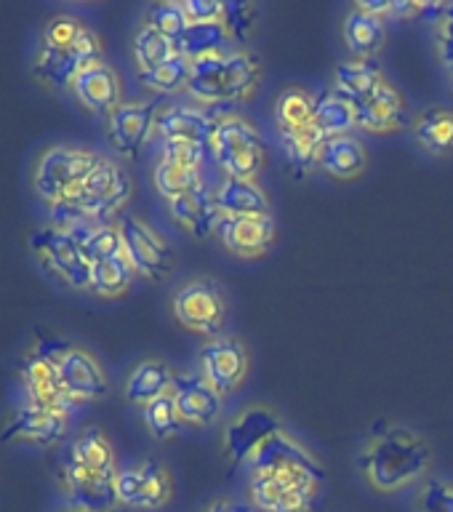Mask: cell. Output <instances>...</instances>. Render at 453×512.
<instances>
[{
    "instance_id": "obj_32",
    "label": "cell",
    "mask_w": 453,
    "mask_h": 512,
    "mask_svg": "<svg viewBox=\"0 0 453 512\" xmlns=\"http://www.w3.org/2000/svg\"><path fill=\"white\" fill-rule=\"evenodd\" d=\"M275 126L280 134H302L315 128V94L307 88H286L275 99Z\"/></svg>"
},
{
    "instance_id": "obj_27",
    "label": "cell",
    "mask_w": 453,
    "mask_h": 512,
    "mask_svg": "<svg viewBox=\"0 0 453 512\" xmlns=\"http://www.w3.org/2000/svg\"><path fill=\"white\" fill-rule=\"evenodd\" d=\"M342 40L344 48L350 51V59H376V54L387 43V22H382L379 16L368 14L355 3L344 14Z\"/></svg>"
},
{
    "instance_id": "obj_48",
    "label": "cell",
    "mask_w": 453,
    "mask_h": 512,
    "mask_svg": "<svg viewBox=\"0 0 453 512\" xmlns=\"http://www.w3.org/2000/svg\"><path fill=\"white\" fill-rule=\"evenodd\" d=\"M224 8L222 0H184L182 11L187 24H222Z\"/></svg>"
},
{
    "instance_id": "obj_18",
    "label": "cell",
    "mask_w": 453,
    "mask_h": 512,
    "mask_svg": "<svg viewBox=\"0 0 453 512\" xmlns=\"http://www.w3.org/2000/svg\"><path fill=\"white\" fill-rule=\"evenodd\" d=\"M358 115V128L366 134H398L408 123V104L406 96L400 94V88L392 80L384 78L379 86L355 104Z\"/></svg>"
},
{
    "instance_id": "obj_30",
    "label": "cell",
    "mask_w": 453,
    "mask_h": 512,
    "mask_svg": "<svg viewBox=\"0 0 453 512\" xmlns=\"http://www.w3.org/2000/svg\"><path fill=\"white\" fill-rule=\"evenodd\" d=\"M382 80L384 72L376 64V59H344V62L334 67V86L331 88H334L336 94H342L344 99H350L352 104H358Z\"/></svg>"
},
{
    "instance_id": "obj_44",
    "label": "cell",
    "mask_w": 453,
    "mask_h": 512,
    "mask_svg": "<svg viewBox=\"0 0 453 512\" xmlns=\"http://www.w3.org/2000/svg\"><path fill=\"white\" fill-rule=\"evenodd\" d=\"M416 512H453V480H424L416 491Z\"/></svg>"
},
{
    "instance_id": "obj_29",
    "label": "cell",
    "mask_w": 453,
    "mask_h": 512,
    "mask_svg": "<svg viewBox=\"0 0 453 512\" xmlns=\"http://www.w3.org/2000/svg\"><path fill=\"white\" fill-rule=\"evenodd\" d=\"M414 142L430 155H448L453 152V110L451 107H427L416 112L411 120Z\"/></svg>"
},
{
    "instance_id": "obj_31",
    "label": "cell",
    "mask_w": 453,
    "mask_h": 512,
    "mask_svg": "<svg viewBox=\"0 0 453 512\" xmlns=\"http://www.w3.org/2000/svg\"><path fill=\"white\" fill-rule=\"evenodd\" d=\"M64 459L91 472H118L115 448L99 427H86L80 432L78 438L72 440V446L64 451Z\"/></svg>"
},
{
    "instance_id": "obj_23",
    "label": "cell",
    "mask_w": 453,
    "mask_h": 512,
    "mask_svg": "<svg viewBox=\"0 0 453 512\" xmlns=\"http://www.w3.org/2000/svg\"><path fill=\"white\" fill-rule=\"evenodd\" d=\"M64 435H67V414H62V411H48V408H35L27 403L6 424L0 440L3 443L27 440V443H38V446L48 448L62 443Z\"/></svg>"
},
{
    "instance_id": "obj_8",
    "label": "cell",
    "mask_w": 453,
    "mask_h": 512,
    "mask_svg": "<svg viewBox=\"0 0 453 512\" xmlns=\"http://www.w3.org/2000/svg\"><path fill=\"white\" fill-rule=\"evenodd\" d=\"M118 227L123 238V254L139 278L163 280L174 272V246L158 230H152L150 224L134 214L120 216Z\"/></svg>"
},
{
    "instance_id": "obj_11",
    "label": "cell",
    "mask_w": 453,
    "mask_h": 512,
    "mask_svg": "<svg viewBox=\"0 0 453 512\" xmlns=\"http://www.w3.org/2000/svg\"><path fill=\"white\" fill-rule=\"evenodd\" d=\"M115 488H118V502L123 507L160 510L174 496V478H171V472L163 462L144 459V462L131 464L126 470H118Z\"/></svg>"
},
{
    "instance_id": "obj_40",
    "label": "cell",
    "mask_w": 453,
    "mask_h": 512,
    "mask_svg": "<svg viewBox=\"0 0 453 512\" xmlns=\"http://www.w3.org/2000/svg\"><path fill=\"white\" fill-rule=\"evenodd\" d=\"M142 416L144 427H147V432H150L155 440H171L176 432L184 427L179 414H176L171 390H168L166 395H160V398L152 400V403H147V406L142 408Z\"/></svg>"
},
{
    "instance_id": "obj_28",
    "label": "cell",
    "mask_w": 453,
    "mask_h": 512,
    "mask_svg": "<svg viewBox=\"0 0 453 512\" xmlns=\"http://www.w3.org/2000/svg\"><path fill=\"white\" fill-rule=\"evenodd\" d=\"M174 374L166 360L160 358H144L142 363H136V368L126 379V400L131 406L144 408L160 395H166L171 390Z\"/></svg>"
},
{
    "instance_id": "obj_37",
    "label": "cell",
    "mask_w": 453,
    "mask_h": 512,
    "mask_svg": "<svg viewBox=\"0 0 453 512\" xmlns=\"http://www.w3.org/2000/svg\"><path fill=\"white\" fill-rule=\"evenodd\" d=\"M134 62L139 67V72H147V70H155L160 64H166L168 59H174L179 51H176V43L166 35H160L158 30H152L150 24H144L136 30L134 35Z\"/></svg>"
},
{
    "instance_id": "obj_17",
    "label": "cell",
    "mask_w": 453,
    "mask_h": 512,
    "mask_svg": "<svg viewBox=\"0 0 453 512\" xmlns=\"http://www.w3.org/2000/svg\"><path fill=\"white\" fill-rule=\"evenodd\" d=\"M222 246L238 259H262L272 251L278 227L272 214L264 216H222L216 230Z\"/></svg>"
},
{
    "instance_id": "obj_5",
    "label": "cell",
    "mask_w": 453,
    "mask_h": 512,
    "mask_svg": "<svg viewBox=\"0 0 453 512\" xmlns=\"http://www.w3.org/2000/svg\"><path fill=\"white\" fill-rule=\"evenodd\" d=\"M102 155L91 150H80V147H51L40 155L35 174H32V187L40 198H46L51 206L72 200L80 192L86 176L94 171Z\"/></svg>"
},
{
    "instance_id": "obj_24",
    "label": "cell",
    "mask_w": 453,
    "mask_h": 512,
    "mask_svg": "<svg viewBox=\"0 0 453 512\" xmlns=\"http://www.w3.org/2000/svg\"><path fill=\"white\" fill-rule=\"evenodd\" d=\"M72 91L78 96V102L91 112H104L110 115L120 104V78L110 64L99 62L88 64L78 72V78L72 80Z\"/></svg>"
},
{
    "instance_id": "obj_15",
    "label": "cell",
    "mask_w": 453,
    "mask_h": 512,
    "mask_svg": "<svg viewBox=\"0 0 453 512\" xmlns=\"http://www.w3.org/2000/svg\"><path fill=\"white\" fill-rule=\"evenodd\" d=\"M118 472H91L64 459L62 480L67 507L72 512H115L118 507Z\"/></svg>"
},
{
    "instance_id": "obj_38",
    "label": "cell",
    "mask_w": 453,
    "mask_h": 512,
    "mask_svg": "<svg viewBox=\"0 0 453 512\" xmlns=\"http://www.w3.org/2000/svg\"><path fill=\"white\" fill-rule=\"evenodd\" d=\"M192 75V62L187 56L176 54L174 59H168L166 64H160L155 70L139 72V80L144 86L152 88L155 94L174 96V94H187V86H190Z\"/></svg>"
},
{
    "instance_id": "obj_13",
    "label": "cell",
    "mask_w": 453,
    "mask_h": 512,
    "mask_svg": "<svg viewBox=\"0 0 453 512\" xmlns=\"http://www.w3.org/2000/svg\"><path fill=\"white\" fill-rule=\"evenodd\" d=\"M30 246L48 264V270L59 275L70 288L80 291V288L91 286V262L72 235L54 230V227H43V230L32 232Z\"/></svg>"
},
{
    "instance_id": "obj_42",
    "label": "cell",
    "mask_w": 453,
    "mask_h": 512,
    "mask_svg": "<svg viewBox=\"0 0 453 512\" xmlns=\"http://www.w3.org/2000/svg\"><path fill=\"white\" fill-rule=\"evenodd\" d=\"M259 6L256 3H227L224 8V30L230 35L232 46L246 48V43L254 35L256 24H259Z\"/></svg>"
},
{
    "instance_id": "obj_33",
    "label": "cell",
    "mask_w": 453,
    "mask_h": 512,
    "mask_svg": "<svg viewBox=\"0 0 453 512\" xmlns=\"http://www.w3.org/2000/svg\"><path fill=\"white\" fill-rule=\"evenodd\" d=\"M315 128L323 139L352 134L358 128L355 104L344 99L342 94H336L334 88L315 94Z\"/></svg>"
},
{
    "instance_id": "obj_2",
    "label": "cell",
    "mask_w": 453,
    "mask_h": 512,
    "mask_svg": "<svg viewBox=\"0 0 453 512\" xmlns=\"http://www.w3.org/2000/svg\"><path fill=\"white\" fill-rule=\"evenodd\" d=\"M358 467L371 491L398 494L430 478L432 448L422 432L408 424H379L360 448Z\"/></svg>"
},
{
    "instance_id": "obj_51",
    "label": "cell",
    "mask_w": 453,
    "mask_h": 512,
    "mask_svg": "<svg viewBox=\"0 0 453 512\" xmlns=\"http://www.w3.org/2000/svg\"><path fill=\"white\" fill-rule=\"evenodd\" d=\"M446 80H448V86H451V91H453V67H446Z\"/></svg>"
},
{
    "instance_id": "obj_50",
    "label": "cell",
    "mask_w": 453,
    "mask_h": 512,
    "mask_svg": "<svg viewBox=\"0 0 453 512\" xmlns=\"http://www.w3.org/2000/svg\"><path fill=\"white\" fill-rule=\"evenodd\" d=\"M203 512H256L254 504L243 502V499H230V496H224V499H214V502L206 504V510Z\"/></svg>"
},
{
    "instance_id": "obj_43",
    "label": "cell",
    "mask_w": 453,
    "mask_h": 512,
    "mask_svg": "<svg viewBox=\"0 0 453 512\" xmlns=\"http://www.w3.org/2000/svg\"><path fill=\"white\" fill-rule=\"evenodd\" d=\"M144 24H150L152 30H158L160 35H166L176 43V40L182 38L184 30L190 27L187 19H184L182 3H152L147 8V14H144Z\"/></svg>"
},
{
    "instance_id": "obj_36",
    "label": "cell",
    "mask_w": 453,
    "mask_h": 512,
    "mask_svg": "<svg viewBox=\"0 0 453 512\" xmlns=\"http://www.w3.org/2000/svg\"><path fill=\"white\" fill-rule=\"evenodd\" d=\"M320 142H323V136L318 134V128H310L302 134H280L283 155H286V163L294 171V176L304 179L312 171H318Z\"/></svg>"
},
{
    "instance_id": "obj_22",
    "label": "cell",
    "mask_w": 453,
    "mask_h": 512,
    "mask_svg": "<svg viewBox=\"0 0 453 512\" xmlns=\"http://www.w3.org/2000/svg\"><path fill=\"white\" fill-rule=\"evenodd\" d=\"M214 120V110H206L198 104H174V107L160 110L155 131L163 142H195L208 147L214 134Z\"/></svg>"
},
{
    "instance_id": "obj_41",
    "label": "cell",
    "mask_w": 453,
    "mask_h": 512,
    "mask_svg": "<svg viewBox=\"0 0 453 512\" xmlns=\"http://www.w3.org/2000/svg\"><path fill=\"white\" fill-rule=\"evenodd\" d=\"M80 248L91 264L104 262V259H112V256L123 254V238H120L118 222L99 224L94 230L80 238Z\"/></svg>"
},
{
    "instance_id": "obj_47",
    "label": "cell",
    "mask_w": 453,
    "mask_h": 512,
    "mask_svg": "<svg viewBox=\"0 0 453 512\" xmlns=\"http://www.w3.org/2000/svg\"><path fill=\"white\" fill-rule=\"evenodd\" d=\"M206 155H208L206 144L163 142V160H171V163H179V166L203 168Z\"/></svg>"
},
{
    "instance_id": "obj_19",
    "label": "cell",
    "mask_w": 453,
    "mask_h": 512,
    "mask_svg": "<svg viewBox=\"0 0 453 512\" xmlns=\"http://www.w3.org/2000/svg\"><path fill=\"white\" fill-rule=\"evenodd\" d=\"M59 371V379H62L64 395L72 400V403H91V400H102L110 390L107 384V374L104 368L99 366V360L91 355V352L80 350V347H72L67 352V358L56 366Z\"/></svg>"
},
{
    "instance_id": "obj_25",
    "label": "cell",
    "mask_w": 453,
    "mask_h": 512,
    "mask_svg": "<svg viewBox=\"0 0 453 512\" xmlns=\"http://www.w3.org/2000/svg\"><path fill=\"white\" fill-rule=\"evenodd\" d=\"M368 166V152L355 134L331 136L323 139L318 150V171H323L331 179L339 182H352L363 176Z\"/></svg>"
},
{
    "instance_id": "obj_6",
    "label": "cell",
    "mask_w": 453,
    "mask_h": 512,
    "mask_svg": "<svg viewBox=\"0 0 453 512\" xmlns=\"http://www.w3.org/2000/svg\"><path fill=\"white\" fill-rule=\"evenodd\" d=\"M134 182L120 163L110 158H99L94 171L86 176L80 192L72 203L83 211L86 219L96 224H110L112 216H123V208L131 200Z\"/></svg>"
},
{
    "instance_id": "obj_16",
    "label": "cell",
    "mask_w": 453,
    "mask_h": 512,
    "mask_svg": "<svg viewBox=\"0 0 453 512\" xmlns=\"http://www.w3.org/2000/svg\"><path fill=\"white\" fill-rule=\"evenodd\" d=\"M171 398H174L176 414L184 427H211L222 414V395L200 376V371H176L171 382Z\"/></svg>"
},
{
    "instance_id": "obj_46",
    "label": "cell",
    "mask_w": 453,
    "mask_h": 512,
    "mask_svg": "<svg viewBox=\"0 0 453 512\" xmlns=\"http://www.w3.org/2000/svg\"><path fill=\"white\" fill-rule=\"evenodd\" d=\"M86 30V24L75 19V16L59 14L54 19H48L46 30H43V43L48 48H70L75 46V40L80 38V32Z\"/></svg>"
},
{
    "instance_id": "obj_10",
    "label": "cell",
    "mask_w": 453,
    "mask_h": 512,
    "mask_svg": "<svg viewBox=\"0 0 453 512\" xmlns=\"http://www.w3.org/2000/svg\"><path fill=\"white\" fill-rule=\"evenodd\" d=\"M251 368L248 347L235 336H214L198 350V371L222 398L243 387Z\"/></svg>"
},
{
    "instance_id": "obj_21",
    "label": "cell",
    "mask_w": 453,
    "mask_h": 512,
    "mask_svg": "<svg viewBox=\"0 0 453 512\" xmlns=\"http://www.w3.org/2000/svg\"><path fill=\"white\" fill-rule=\"evenodd\" d=\"M19 374H22L24 392H27L30 406L67 414L72 400L64 395L62 379H59V371H56L54 363H48L46 358H40L38 352L32 350L19 360Z\"/></svg>"
},
{
    "instance_id": "obj_12",
    "label": "cell",
    "mask_w": 453,
    "mask_h": 512,
    "mask_svg": "<svg viewBox=\"0 0 453 512\" xmlns=\"http://www.w3.org/2000/svg\"><path fill=\"white\" fill-rule=\"evenodd\" d=\"M99 59H102V43L96 38V32L86 27L75 40V46L70 48H48L46 43H40L35 54V78L56 88L72 86L78 72Z\"/></svg>"
},
{
    "instance_id": "obj_49",
    "label": "cell",
    "mask_w": 453,
    "mask_h": 512,
    "mask_svg": "<svg viewBox=\"0 0 453 512\" xmlns=\"http://www.w3.org/2000/svg\"><path fill=\"white\" fill-rule=\"evenodd\" d=\"M75 344L67 342L64 336L51 334L46 328H38V336H35V352H38L40 358H46L48 363H54L59 366L64 358H67V352L72 350Z\"/></svg>"
},
{
    "instance_id": "obj_35",
    "label": "cell",
    "mask_w": 453,
    "mask_h": 512,
    "mask_svg": "<svg viewBox=\"0 0 453 512\" xmlns=\"http://www.w3.org/2000/svg\"><path fill=\"white\" fill-rule=\"evenodd\" d=\"M134 278L136 270L131 267L126 254L112 256V259L91 264V286H88V291H94L102 299H115V296L126 294Z\"/></svg>"
},
{
    "instance_id": "obj_52",
    "label": "cell",
    "mask_w": 453,
    "mask_h": 512,
    "mask_svg": "<svg viewBox=\"0 0 453 512\" xmlns=\"http://www.w3.org/2000/svg\"><path fill=\"white\" fill-rule=\"evenodd\" d=\"M67 512H72V510H67Z\"/></svg>"
},
{
    "instance_id": "obj_1",
    "label": "cell",
    "mask_w": 453,
    "mask_h": 512,
    "mask_svg": "<svg viewBox=\"0 0 453 512\" xmlns=\"http://www.w3.org/2000/svg\"><path fill=\"white\" fill-rule=\"evenodd\" d=\"M246 467L248 502L259 512H312L326 486L318 456L288 430L267 440Z\"/></svg>"
},
{
    "instance_id": "obj_4",
    "label": "cell",
    "mask_w": 453,
    "mask_h": 512,
    "mask_svg": "<svg viewBox=\"0 0 453 512\" xmlns=\"http://www.w3.org/2000/svg\"><path fill=\"white\" fill-rule=\"evenodd\" d=\"M208 152L222 176L230 179H256L267 166V144L259 128L230 110L216 112Z\"/></svg>"
},
{
    "instance_id": "obj_45",
    "label": "cell",
    "mask_w": 453,
    "mask_h": 512,
    "mask_svg": "<svg viewBox=\"0 0 453 512\" xmlns=\"http://www.w3.org/2000/svg\"><path fill=\"white\" fill-rule=\"evenodd\" d=\"M432 40L443 70L453 67V3H438V14L432 16Z\"/></svg>"
},
{
    "instance_id": "obj_9",
    "label": "cell",
    "mask_w": 453,
    "mask_h": 512,
    "mask_svg": "<svg viewBox=\"0 0 453 512\" xmlns=\"http://www.w3.org/2000/svg\"><path fill=\"white\" fill-rule=\"evenodd\" d=\"M280 419L270 406H248L238 416H232L222 430V454L230 467L246 464L259 448L278 432H283Z\"/></svg>"
},
{
    "instance_id": "obj_26",
    "label": "cell",
    "mask_w": 453,
    "mask_h": 512,
    "mask_svg": "<svg viewBox=\"0 0 453 512\" xmlns=\"http://www.w3.org/2000/svg\"><path fill=\"white\" fill-rule=\"evenodd\" d=\"M214 200L222 216H264L272 214L270 195L256 179L222 176L214 187Z\"/></svg>"
},
{
    "instance_id": "obj_20",
    "label": "cell",
    "mask_w": 453,
    "mask_h": 512,
    "mask_svg": "<svg viewBox=\"0 0 453 512\" xmlns=\"http://www.w3.org/2000/svg\"><path fill=\"white\" fill-rule=\"evenodd\" d=\"M168 214L179 227H182L187 235L198 240H206L211 235H216L219 230V222H222V214L216 208L214 200V187H208L206 182L198 184L195 190L187 192V195H179L174 200H166Z\"/></svg>"
},
{
    "instance_id": "obj_14",
    "label": "cell",
    "mask_w": 453,
    "mask_h": 512,
    "mask_svg": "<svg viewBox=\"0 0 453 512\" xmlns=\"http://www.w3.org/2000/svg\"><path fill=\"white\" fill-rule=\"evenodd\" d=\"M158 99H144V102H120L107 115V136L110 144L123 158L136 160L144 144L155 134V123L160 115Z\"/></svg>"
},
{
    "instance_id": "obj_7",
    "label": "cell",
    "mask_w": 453,
    "mask_h": 512,
    "mask_svg": "<svg viewBox=\"0 0 453 512\" xmlns=\"http://www.w3.org/2000/svg\"><path fill=\"white\" fill-rule=\"evenodd\" d=\"M171 310L179 326L192 334L214 339V336H222V328L227 323V296L219 283L198 278L176 288Z\"/></svg>"
},
{
    "instance_id": "obj_39",
    "label": "cell",
    "mask_w": 453,
    "mask_h": 512,
    "mask_svg": "<svg viewBox=\"0 0 453 512\" xmlns=\"http://www.w3.org/2000/svg\"><path fill=\"white\" fill-rule=\"evenodd\" d=\"M152 182H155V190H158L163 198L174 200L179 198V195L192 192L198 184L206 182V179L200 174V168H187L160 158V163L155 166V171H152Z\"/></svg>"
},
{
    "instance_id": "obj_3",
    "label": "cell",
    "mask_w": 453,
    "mask_h": 512,
    "mask_svg": "<svg viewBox=\"0 0 453 512\" xmlns=\"http://www.w3.org/2000/svg\"><path fill=\"white\" fill-rule=\"evenodd\" d=\"M262 80V62L248 48H232L227 54L206 56L192 62L187 96L192 104L216 110L227 104L248 102Z\"/></svg>"
},
{
    "instance_id": "obj_34",
    "label": "cell",
    "mask_w": 453,
    "mask_h": 512,
    "mask_svg": "<svg viewBox=\"0 0 453 512\" xmlns=\"http://www.w3.org/2000/svg\"><path fill=\"white\" fill-rule=\"evenodd\" d=\"M232 40L224 30V24H190L184 35L176 40V51L187 56L190 62L206 59V56L227 54L232 51Z\"/></svg>"
}]
</instances>
